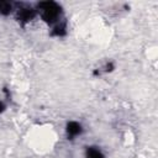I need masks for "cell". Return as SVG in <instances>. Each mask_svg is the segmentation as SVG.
<instances>
[{"label": "cell", "mask_w": 158, "mask_h": 158, "mask_svg": "<svg viewBox=\"0 0 158 158\" xmlns=\"http://www.w3.org/2000/svg\"><path fill=\"white\" fill-rule=\"evenodd\" d=\"M67 132H68V135H69L70 137L78 136V135L81 132V126H80L78 122L72 121V122H69V123L67 125Z\"/></svg>", "instance_id": "7a4b0ae2"}, {"label": "cell", "mask_w": 158, "mask_h": 158, "mask_svg": "<svg viewBox=\"0 0 158 158\" xmlns=\"http://www.w3.org/2000/svg\"><path fill=\"white\" fill-rule=\"evenodd\" d=\"M86 157L88 158H104L102 153L98 148H95V147H88V149H86Z\"/></svg>", "instance_id": "277c9868"}, {"label": "cell", "mask_w": 158, "mask_h": 158, "mask_svg": "<svg viewBox=\"0 0 158 158\" xmlns=\"http://www.w3.org/2000/svg\"><path fill=\"white\" fill-rule=\"evenodd\" d=\"M11 11V4L7 1H0V14L7 15Z\"/></svg>", "instance_id": "5b68a950"}, {"label": "cell", "mask_w": 158, "mask_h": 158, "mask_svg": "<svg viewBox=\"0 0 158 158\" xmlns=\"http://www.w3.org/2000/svg\"><path fill=\"white\" fill-rule=\"evenodd\" d=\"M2 110H4V104L0 101V112H2Z\"/></svg>", "instance_id": "8992f818"}, {"label": "cell", "mask_w": 158, "mask_h": 158, "mask_svg": "<svg viewBox=\"0 0 158 158\" xmlns=\"http://www.w3.org/2000/svg\"><path fill=\"white\" fill-rule=\"evenodd\" d=\"M32 17H33V10L30 7H25V9H21L19 11V19L21 21H28Z\"/></svg>", "instance_id": "3957f363"}, {"label": "cell", "mask_w": 158, "mask_h": 158, "mask_svg": "<svg viewBox=\"0 0 158 158\" xmlns=\"http://www.w3.org/2000/svg\"><path fill=\"white\" fill-rule=\"evenodd\" d=\"M38 9L41 10V15L42 19L46 22H54L58 20L59 15H60V7L53 2V1H44V2H40Z\"/></svg>", "instance_id": "6da1fadb"}]
</instances>
